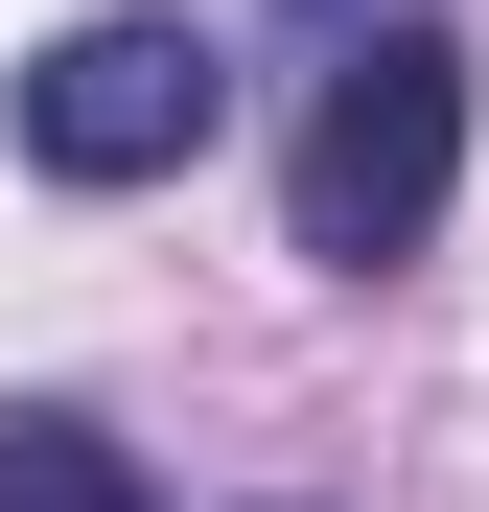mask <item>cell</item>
<instances>
[{"mask_svg":"<svg viewBox=\"0 0 489 512\" xmlns=\"http://www.w3.org/2000/svg\"><path fill=\"white\" fill-rule=\"evenodd\" d=\"M466 210V47L443 24H350L303 70V140H280V233L326 280H396V256H443Z\"/></svg>","mask_w":489,"mask_h":512,"instance_id":"6da1fadb","label":"cell"},{"mask_svg":"<svg viewBox=\"0 0 489 512\" xmlns=\"http://www.w3.org/2000/svg\"><path fill=\"white\" fill-rule=\"evenodd\" d=\"M210 117H233V47L163 24V0H117V24H70L24 70V163L47 187H163V163H210Z\"/></svg>","mask_w":489,"mask_h":512,"instance_id":"7a4b0ae2","label":"cell"},{"mask_svg":"<svg viewBox=\"0 0 489 512\" xmlns=\"http://www.w3.org/2000/svg\"><path fill=\"white\" fill-rule=\"evenodd\" d=\"M0 512H163V489H140V443L94 396H24V419H0Z\"/></svg>","mask_w":489,"mask_h":512,"instance_id":"3957f363","label":"cell"}]
</instances>
